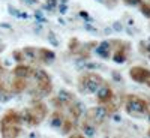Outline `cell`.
<instances>
[{"mask_svg":"<svg viewBox=\"0 0 150 138\" xmlns=\"http://www.w3.org/2000/svg\"><path fill=\"white\" fill-rule=\"evenodd\" d=\"M45 116H47V107L42 102H36L32 108L23 111L21 114H20L21 122L26 120V123H29V125H38V123H41L45 119Z\"/></svg>","mask_w":150,"mask_h":138,"instance_id":"6da1fadb","label":"cell"},{"mask_svg":"<svg viewBox=\"0 0 150 138\" xmlns=\"http://www.w3.org/2000/svg\"><path fill=\"white\" fill-rule=\"evenodd\" d=\"M147 48H149V51H150V45H149V47H147Z\"/></svg>","mask_w":150,"mask_h":138,"instance_id":"f546056e","label":"cell"},{"mask_svg":"<svg viewBox=\"0 0 150 138\" xmlns=\"http://www.w3.org/2000/svg\"><path fill=\"white\" fill-rule=\"evenodd\" d=\"M2 89H3V86H2V83H0V92H2Z\"/></svg>","mask_w":150,"mask_h":138,"instance_id":"83f0119b","label":"cell"},{"mask_svg":"<svg viewBox=\"0 0 150 138\" xmlns=\"http://www.w3.org/2000/svg\"><path fill=\"white\" fill-rule=\"evenodd\" d=\"M38 90H39L42 95H50L53 90V84L51 81H42V83H38Z\"/></svg>","mask_w":150,"mask_h":138,"instance_id":"2e32d148","label":"cell"},{"mask_svg":"<svg viewBox=\"0 0 150 138\" xmlns=\"http://www.w3.org/2000/svg\"><path fill=\"white\" fill-rule=\"evenodd\" d=\"M149 120H150V117H149Z\"/></svg>","mask_w":150,"mask_h":138,"instance_id":"1f68e13d","label":"cell"},{"mask_svg":"<svg viewBox=\"0 0 150 138\" xmlns=\"http://www.w3.org/2000/svg\"><path fill=\"white\" fill-rule=\"evenodd\" d=\"M146 84H147V86H149V87H150V78H149V80H147V83H146Z\"/></svg>","mask_w":150,"mask_h":138,"instance_id":"4316f807","label":"cell"},{"mask_svg":"<svg viewBox=\"0 0 150 138\" xmlns=\"http://www.w3.org/2000/svg\"><path fill=\"white\" fill-rule=\"evenodd\" d=\"M63 117H62V114L59 111H56L54 114H53V117H51V126L53 128H60L62 125H63Z\"/></svg>","mask_w":150,"mask_h":138,"instance_id":"ac0fdd59","label":"cell"},{"mask_svg":"<svg viewBox=\"0 0 150 138\" xmlns=\"http://www.w3.org/2000/svg\"><path fill=\"white\" fill-rule=\"evenodd\" d=\"M2 128V135L6 138H12V137H18L21 132L20 125H0Z\"/></svg>","mask_w":150,"mask_h":138,"instance_id":"52a82bcc","label":"cell"},{"mask_svg":"<svg viewBox=\"0 0 150 138\" xmlns=\"http://www.w3.org/2000/svg\"><path fill=\"white\" fill-rule=\"evenodd\" d=\"M129 77L137 83H147V80L150 78V71L143 66H134L129 71Z\"/></svg>","mask_w":150,"mask_h":138,"instance_id":"5b68a950","label":"cell"},{"mask_svg":"<svg viewBox=\"0 0 150 138\" xmlns=\"http://www.w3.org/2000/svg\"><path fill=\"white\" fill-rule=\"evenodd\" d=\"M114 62L116 63H125V62H126V50H117L116 51V54H114Z\"/></svg>","mask_w":150,"mask_h":138,"instance_id":"d6986e66","label":"cell"},{"mask_svg":"<svg viewBox=\"0 0 150 138\" xmlns=\"http://www.w3.org/2000/svg\"><path fill=\"white\" fill-rule=\"evenodd\" d=\"M12 72H14L15 77H20V78H27V77H30V75L33 74V71H32L30 66L23 65V63H20L18 66H15Z\"/></svg>","mask_w":150,"mask_h":138,"instance_id":"9c48e42d","label":"cell"},{"mask_svg":"<svg viewBox=\"0 0 150 138\" xmlns=\"http://www.w3.org/2000/svg\"><path fill=\"white\" fill-rule=\"evenodd\" d=\"M83 132H84V135H87V137H93L95 135V132H96V128H95V123L92 122V120H84V123H83Z\"/></svg>","mask_w":150,"mask_h":138,"instance_id":"4fadbf2b","label":"cell"},{"mask_svg":"<svg viewBox=\"0 0 150 138\" xmlns=\"http://www.w3.org/2000/svg\"><path fill=\"white\" fill-rule=\"evenodd\" d=\"M149 137H150V129H149Z\"/></svg>","mask_w":150,"mask_h":138,"instance_id":"4dcf8cb0","label":"cell"},{"mask_svg":"<svg viewBox=\"0 0 150 138\" xmlns=\"http://www.w3.org/2000/svg\"><path fill=\"white\" fill-rule=\"evenodd\" d=\"M21 123V117L17 111L9 110L6 114L3 116V119L0 120V125H20Z\"/></svg>","mask_w":150,"mask_h":138,"instance_id":"ba28073f","label":"cell"},{"mask_svg":"<svg viewBox=\"0 0 150 138\" xmlns=\"http://www.w3.org/2000/svg\"><path fill=\"white\" fill-rule=\"evenodd\" d=\"M110 47H111V44L107 42V41H104L101 45L96 48V53L101 56V57H104V59H108L110 57Z\"/></svg>","mask_w":150,"mask_h":138,"instance_id":"5bb4252c","label":"cell"},{"mask_svg":"<svg viewBox=\"0 0 150 138\" xmlns=\"http://www.w3.org/2000/svg\"><path fill=\"white\" fill-rule=\"evenodd\" d=\"M50 39H51V42H53V44H54V45H57V41H56V39H54V35H53V33H51V32H50Z\"/></svg>","mask_w":150,"mask_h":138,"instance_id":"cb8c5ba5","label":"cell"},{"mask_svg":"<svg viewBox=\"0 0 150 138\" xmlns=\"http://www.w3.org/2000/svg\"><path fill=\"white\" fill-rule=\"evenodd\" d=\"M38 54H39L41 60L45 62V63H48V62H53V60L56 59L54 51H51V50H47V48H39V50H38Z\"/></svg>","mask_w":150,"mask_h":138,"instance_id":"8fae6325","label":"cell"},{"mask_svg":"<svg viewBox=\"0 0 150 138\" xmlns=\"http://www.w3.org/2000/svg\"><path fill=\"white\" fill-rule=\"evenodd\" d=\"M125 107L129 113H137V114H144L149 110V104L143 98H138L135 95H129L125 101Z\"/></svg>","mask_w":150,"mask_h":138,"instance_id":"3957f363","label":"cell"},{"mask_svg":"<svg viewBox=\"0 0 150 138\" xmlns=\"http://www.w3.org/2000/svg\"><path fill=\"white\" fill-rule=\"evenodd\" d=\"M108 116H110V113H108L107 107H102V105L87 110V119L92 120L95 125H101V123H104L105 119H107Z\"/></svg>","mask_w":150,"mask_h":138,"instance_id":"277c9868","label":"cell"},{"mask_svg":"<svg viewBox=\"0 0 150 138\" xmlns=\"http://www.w3.org/2000/svg\"><path fill=\"white\" fill-rule=\"evenodd\" d=\"M26 87H27L26 78H20V77H17L14 81H12L11 89H12V92H15V93H21V92L26 90Z\"/></svg>","mask_w":150,"mask_h":138,"instance_id":"30bf717a","label":"cell"},{"mask_svg":"<svg viewBox=\"0 0 150 138\" xmlns=\"http://www.w3.org/2000/svg\"><path fill=\"white\" fill-rule=\"evenodd\" d=\"M96 98H98V102L99 104H110L112 99H114V93L110 89L108 86H101L99 89L96 90Z\"/></svg>","mask_w":150,"mask_h":138,"instance_id":"8992f818","label":"cell"},{"mask_svg":"<svg viewBox=\"0 0 150 138\" xmlns=\"http://www.w3.org/2000/svg\"><path fill=\"white\" fill-rule=\"evenodd\" d=\"M14 57L17 59V62H23V60H24L23 51H14Z\"/></svg>","mask_w":150,"mask_h":138,"instance_id":"7402d4cb","label":"cell"},{"mask_svg":"<svg viewBox=\"0 0 150 138\" xmlns=\"http://www.w3.org/2000/svg\"><path fill=\"white\" fill-rule=\"evenodd\" d=\"M80 15L84 17V18H89V15H87V12H86V11H81V12H80Z\"/></svg>","mask_w":150,"mask_h":138,"instance_id":"484cf974","label":"cell"},{"mask_svg":"<svg viewBox=\"0 0 150 138\" xmlns=\"http://www.w3.org/2000/svg\"><path fill=\"white\" fill-rule=\"evenodd\" d=\"M126 5H132V6H135V5H140V2L141 0H123Z\"/></svg>","mask_w":150,"mask_h":138,"instance_id":"603a6c76","label":"cell"},{"mask_svg":"<svg viewBox=\"0 0 150 138\" xmlns=\"http://www.w3.org/2000/svg\"><path fill=\"white\" fill-rule=\"evenodd\" d=\"M36 54H38V51H36V48H33V47L23 48V56H24V59H27V60H30V62H35V60H36Z\"/></svg>","mask_w":150,"mask_h":138,"instance_id":"9a60e30c","label":"cell"},{"mask_svg":"<svg viewBox=\"0 0 150 138\" xmlns=\"http://www.w3.org/2000/svg\"><path fill=\"white\" fill-rule=\"evenodd\" d=\"M33 77H35V80H36L38 83L51 81V80H50V77H48V74H47L44 69H36V71H33Z\"/></svg>","mask_w":150,"mask_h":138,"instance_id":"e0dca14e","label":"cell"},{"mask_svg":"<svg viewBox=\"0 0 150 138\" xmlns=\"http://www.w3.org/2000/svg\"><path fill=\"white\" fill-rule=\"evenodd\" d=\"M104 84V78L98 74H84L80 77V89L86 93H95Z\"/></svg>","mask_w":150,"mask_h":138,"instance_id":"7a4b0ae2","label":"cell"},{"mask_svg":"<svg viewBox=\"0 0 150 138\" xmlns=\"http://www.w3.org/2000/svg\"><path fill=\"white\" fill-rule=\"evenodd\" d=\"M48 5H50V8H54L56 6V0H48Z\"/></svg>","mask_w":150,"mask_h":138,"instance_id":"d4e9b609","label":"cell"},{"mask_svg":"<svg viewBox=\"0 0 150 138\" xmlns=\"http://www.w3.org/2000/svg\"><path fill=\"white\" fill-rule=\"evenodd\" d=\"M140 9H141V14H143L146 18H150V6H149L147 3L140 2Z\"/></svg>","mask_w":150,"mask_h":138,"instance_id":"ffe728a7","label":"cell"},{"mask_svg":"<svg viewBox=\"0 0 150 138\" xmlns=\"http://www.w3.org/2000/svg\"><path fill=\"white\" fill-rule=\"evenodd\" d=\"M77 45H78L77 39H71L69 41V50H71V51H75V50H77Z\"/></svg>","mask_w":150,"mask_h":138,"instance_id":"44dd1931","label":"cell"},{"mask_svg":"<svg viewBox=\"0 0 150 138\" xmlns=\"http://www.w3.org/2000/svg\"><path fill=\"white\" fill-rule=\"evenodd\" d=\"M74 101V95L66 92V90H60L59 92V98H57V102H60V105L63 104H71Z\"/></svg>","mask_w":150,"mask_h":138,"instance_id":"7c38bea8","label":"cell"},{"mask_svg":"<svg viewBox=\"0 0 150 138\" xmlns=\"http://www.w3.org/2000/svg\"><path fill=\"white\" fill-rule=\"evenodd\" d=\"M0 72H2V65H0Z\"/></svg>","mask_w":150,"mask_h":138,"instance_id":"f1b7e54d","label":"cell"}]
</instances>
